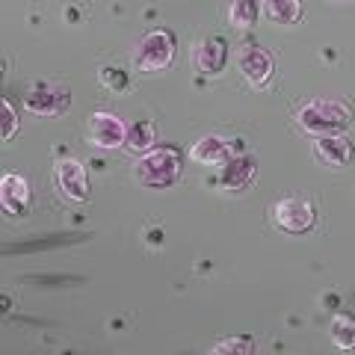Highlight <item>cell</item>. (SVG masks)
Returning <instances> with one entry per match:
<instances>
[{
    "label": "cell",
    "instance_id": "cell-1",
    "mask_svg": "<svg viewBox=\"0 0 355 355\" xmlns=\"http://www.w3.org/2000/svg\"><path fill=\"white\" fill-rule=\"evenodd\" d=\"M352 121V107L340 98H311L296 110L299 130L311 137H329V133H343Z\"/></svg>",
    "mask_w": 355,
    "mask_h": 355
},
{
    "label": "cell",
    "instance_id": "cell-2",
    "mask_svg": "<svg viewBox=\"0 0 355 355\" xmlns=\"http://www.w3.org/2000/svg\"><path fill=\"white\" fill-rule=\"evenodd\" d=\"M184 172V154L175 146H154L146 154H139L133 166V178L148 187V190H166L172 187Z\"/></svg>",
    "mask_w": 355,
    "mask_h": 355
},
{
    "label": "cell",
    "instance_id": "cell-3",
    "mask_svg": "<svg viewBox=\"0 0 355 355\" xmlns=\"http://www.w3.org/2000/svg\"><path fill=\"white\" fill-rule=\"evenodd\" d=\"M175 53H178L175 33L166 30V27H154L139 39L137 53H133V69H137L139 74L166 71L175 62Z\"/></svg>",
    "mask_w": 355,
    "mask_h": 355
},
{
    "label": "cell",
    "instance_id": "cell-4",
    "mask_svg": "<svg viewBox=\"0 0 355 355\" xmlns=\"http://www.w3.org/2000/svg\"><path fill=\"white\" fill-rule=\"evenodd\" d=\"M270 222L282 234H308L317 222V205L308 196H282L270 205Z\"/></svg>",
    "mask_w": 355,
    "mask_h": 355
},
{
    "label": "cell",
    "instance_id": "cell-5",
    "mask_svg": "<svg viewBox=\"0 0 355 355\" xmlns=\"http://www.w3.org/2000/svg\"><path fill=\"white\" fill-rule=\"evenodd\" d=\"M71 107V95L65 86L57 83H36L24 92V110L33 116H48L57 119Z\"/></svg>",
    "mask_w": 355,
    "mask_h": 355
},
{
    "label": "cell",
    "instance_id": "cell-6",
    "mask_svg": "<svg viewBox=\"0 0 355 355\" xmlns=\"http://www.w3.org/2000/svg\"><path fill=\"white\" fill-rule=\"evenodd\" d=\"M237 65H240V74L252 89H263L266 83L272 80L275 74V60L272 53L261 48V44H243L240 48V57H237Z\"/></svg>",
    "mask_w": 355,
    "mask_h": 355
},
{
    "label": "cell",
    "instance_id": "cell-7",
    "mask_svg": "<svg viewBox=\"0 0 355 355\" xmlns=\"http://www.w3.org/2000/svg\"><path fill=\"white\" fill-rule=\"evenodd\" d=\"M240 154V139H228V137H219V133H207V137L196 139L193 148H190V160L198 166H210V169H222L231 157Z\"/></svg>",
    "mask_w": 355,
    "mask_h": 355
},
{
    "label": "cell",
    "instance_id": "cell-8",
    "mask_svg": "<svg viewBox=\"0 0 355 355\" xmlns=\"http://www.w3.org/2000/svg\"><path fill=\"white\" fill-rule=\"evenodd\" d=\"M86 133H89V142L98 146V148H104V151L121 148L128 142V125L119 116L104 113V110H98V113L89 116Z\"/></svg>",
    "mask_w": 355,
    "mask_h": 355
},
{
    "label": "cell",
    "instance_id": "cell-9",
    "mask_svg": "<svg viewBox=\"0 0 355 355\" xmlns=\"http://www.w3.org/2000/svg\"><path fill=\"white\" fill-rule=\"evenodd\" d=\"M53 181H57V190L62 193V198L69 202H89V178L80 160L65 157L57 163L53 169Z\"/></svg>",
    "mask_w": 355,
    "mask_h": 355
},
{
    "label": "cell",
    "instance_id": "cell-10",
    "mask_svg": "<svg viewBox=\"0 0 355 355\" xmlns=\"http://www.w3.org/2000/svg\"><path fill=\"white\" fill-rule=\"evenodd\" d=\"M30 202H33V193H30V181L18 172H6L0 178V205L9 216H24L30 214Z\"/></svg>",
    "mask_w": 355,
    "mask_h": 355
},
{
    "label": "cell",
    "instance_id": "cell-11",
    "mask_svg": "<svg viewBox=\"0 0 355 355\" xmlns=\"http://www.w3.org/2000/svg\"><path fill=\"white\" fill-rule=\"evenodd\" d=\"M352 139L343 137V133H329V137H317L314 139V157L329 166V169H343L352 160Z\"/></svg>",
    "mask_w": 355,
    "mask_h": 355
},
{
    "label": "cell",
    "instance_id": "cell-12",
    "mask_svg": "<svg viewBox=\"0 0 355 355\" xmlns=\"http://www.w3.org/2000/svg\"><path fill=\"white\" fill-rule=\"evenodd\" d=\"M254 175H258L254 157H249V154H237V157H231L225 166H222L219 181H222V187H225L228 193H243V190H249V187L254 184Z\"/></svg>",
    "mask_w": 355,
    "mask_h": 355
},
{
    "label": "cell",
    "instance_id": "cell-13",
    "mask_svg": "<svg viewBox=\"0 0 355 355\" xmlns=\"http://www.w3.org/2000/svg\"><path fill=\"white\" fill-rule=\"evenodd\" d=\"M228 62V44L222 36H207L198 42L196 48V69L202 71L205 77H216L222 74V69H225Z\"/></svg>",
    "mask_w": 355,
    "mask_h": 355
},
{
    "label": "cell",
    "instance_id": "cell-14",
    "mask_svg": "<svg viewBox=\"0 0 355 355\" xmlns=\"http://www.w3.org/2000/svg\"><path fill=\"white\" fill-rule=\"evenodd\" d=\"M261 15L270 24L291 27L302 18V0H261Z\"/></svg>",
    "mask_w": 355,
    "mask_h": 355
},
{
    "label": "cell",
    "instance_id": "cell-15",
    "mask_svg": "<svg viewBox=\"0 0 355 355\" xmlns=\"http://www.w3.org/2000/svg\"><path fill=\"white\" fill-rule=\"evenodd\" d=\"M261 15V0H231L228 21L234 30H252Z\"/></svg>",
    "mask_w": 355,
    "mask_h": 355
},
{
    "label": "cell",
    "instance_id": "cell-16",
    "mask_svg": "<svg viewBox=\"0 0 355 355\" xmlns=\"http://www.w3.org/2000/svg\"><path fill=\"white\" fill-rule=\"evenodd\" d=\"M329 335H331V343H335L338 349H343V352L355 349V317L335 314L331 317V326H329Z\"/></svg>",
    "mask_w": 355,
    "mask_h": 355
},
{
    "label": "cell",
    "instance_id": "cell-17",
    "mask_svg": "<svg viewBox=\"0 0 355 355\" xmlns=\"http://www.w3.org/2000/svg\"><path fill=\"white\" fill-rule=\"evenodd\" d=\"M125 148L137 151V154H146L148 148H154V125L151 121H133V125H128Z\"/></svg>",
    "mask_w": 355,
    "mask_h": 355
},
{
    "label": "cell",
    "instance_id": "cell-18",
    "mask_svg": "<svg viewBox=\"0 0 355 355\" xmlns=\"http://www.w3.org/2000/svg\"><path fill=\"white\" fill-rule=\"evenodd\" d=\"M210 352H216V355H234V352L249 355V352H254V340L252 338H222L219 343L210 347Z\"/></svg>",
    "mask_w": 355,
    "mask_h": 355
},
{
    "label": "cell",
    "instance_id": "cell-19",
    "mask_svg": "<svg viewBox=\"0 0 355 355\" xmlns=\"http://www.w3.org/2000/svg\"><path fill=\"white\" fill-rule=\"evenodd\" d=\"M15 130H18V113H15V104L9 101V98H3V142H9L15 137Z\"/></svg>",
    "mask_w": 355,
    "mask_h": 355
},
{
    "label": "cell",
    "instance_id": "cell-20",
    "mask_svg": "<svg viewBox=\"0 0 355 355\" xmlns=\"http://www.w3.org/2000/svg\"><path fill=\"white\" fill-rule=\"evenodd\" d=\"M101 83L107 89H113V92H121L128 86V77L121 74V69H101Z\"/></svg>",
    "mask_w": 355,
    "mask_h": 355
}]
</instances>
